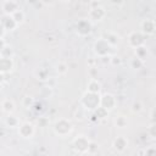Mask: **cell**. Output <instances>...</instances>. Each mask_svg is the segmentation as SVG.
I'll list each match as a JSON object with an SVG mask.
<instances>
[{"mask_svg": "<svg viewBox=\"0 0 156 156\" xmlns=\"http://www.w3.org/2000/svg\"><path fill=\"white\" fill-rule=\"evenodd\" d=\"M91 30V22L89 20H82L77 24V33L80 35H87Z\"/></svg>", "mask_w": 156, "mask_h": 156, "instance_id": "13", "label": "cell"}, {"mask_svg": "<svg viewBox=\"0 0 156 156\" xmlns=\"http://www.w3.org/2000/svg\"><path fill=\"white\" fill-rule=\"evenodd\" d=\"M110 63L113 65V66H117V65H121V63H122V60H121V57H118V56L115 55V56H111Z\"/></svg>", "mask_w": 156, "mask_h": 156, "instance_id": "31", "label": "cell"}, {"mask_svg": "<svg viewBox=\"0 0 156 156\" xmlns=\"http://www.w3.org/2000/svg\"><path fill=\"white\" fill-rule=\"evenodd\" d=\"M1 9H2L4 15L11 16V15H13L16 11H18L21 7H20V2H18V1H15V0H6V1H2V2H1Z\"/></svg>", "mask_w": 156, "mask_h": 156, "instance_id": "9", "label": "cell"}, {"mask_svg": "<svg viewBox=\"0 0 156 156\" xmlns=\"http://www.w3.org/2000/svg\"><path fill=\"white\" fill-rule=\"evenodd\" d=\"M13 55H15V52H13V49H12L10 45H6V46L4 48V50L1 51V54H0V56H4V57H9V58H13Z\"/></svg>", "mask_w": 156, "mask_h": 156, "instance_id": "24", "label": "cell"}, {"mask_svg": "<svg viewBox=\"0 0 156 156\" xmlns=\"http://www.w3.org/2000/svg\"><path fill=\"white\" fill-rule=\"evenodd\" d=\"M98 149H99V145L96 143H94V141H90L89 149H88V154H94L95 151H98Z\"/></svg>", "mask_w": 156, "mask_h": 156, "instance_id": "30", "label": "cell"}, {"mask_svg": "<svg viewBox=\"0 0 156 156\" xmlns=\"http://www.w3.org/2000/svg\"><path fill=\"white\" fill-rule=\"evenodd\" d=\"M145 39H146V37H145L140 30H139V32L134 30V32H132V33L128 35V44H129L133 49H136V48H139V46H141V45L145 44Z\"/></svg>", "mask_w": 156, "mask_h": 156, "instance_id": "8", "label": "cell"}, {"mask_svg": "<svg viewBox=\"0 0 156 156\" xmlns=\"http://www.w3.org/2000/svg\"><path fill=\"white\" fill-rule=\"evenodd\" d=\"M15 67V63H13V58H9V57H4V56H0V73L6 76L7 73L12 72Z\"/></svg>", "mask_w": 156, "mask_h": 156, "instance_id": "11", "label": "cell"}, {"mask_svg": "<svg viewBox=\"0 0 156 156\" xmlns=\"http://www.w3.org/2000/svg\"><path fill=\"white\" fill-rule=\"evenodd\" d=\"M143 65H144V61H141L140 58H138V57H135V56L130 60V66H132V68H134V69L141 68Z\"/></svg>", "mask_w": 156, "mask_h": 156, "instance_id": "25", "label": "cell"}, {"mask_svg": "<svg viewBox=\"0 0 156 156\" xmlns=\"http://www.w3.org/2000/svg\"><path fill=\"white\" fill-rule=\"evenodd\" d=\"M102 39H105L112 48H115L116 45H118L119 44V41H121V38H119V35L117 34V33H115V32H107V33H105V35L104 37H101Z\"/></svg>", "mask_w": 156, "mask_h": 156, "instance_id": "15", "label": "cell"}, {"mask_svg": "<svg viewBox=\"0 0 156 156\" xmlns=\"http://www.w3.org/2000/svg\"><path fill=\"white\" fill-rule=\"evenodd\" d=\"M80 105L84 110L88 111H95L98 107H100V94H94L85 91L80 98Z\"/></svg>", "mask_w": 156, "mask_h": 156, "instance_id": "1", "label": "cell"}, {"mask_svg": "<svg viewBox=\"0 0 156 156\" xmlns=\"http://www.w3.org/2000/svg\"><path fill=\"white\" fill-rule=\"evenodd\" d=\"M22 105L24 106V107H27V108H29V107H32L33 105H34V99L32 98V96H24L23 99H22Z\"/></svg>", "mask_w": 156, "mask_h": 156, "instance_id": "26", "label": "cell"}, {"mask_svg": "<svg viewBox=\"0 0 156 156\" xmlns=\"http://www.w3.org/2000/svg\"><path fill=\"white\" fill-rule=\"evenodd\" d=\"M16 108V104L12 99H4L2 102H1V110L6 113V115H11L13 113Z\"/></svg>", "mask_w": 156, "mask_h": 156, "instance_id": "16", "label": "cell"}, {"mask_svg": "<svg viewBox=\"0 0 156 156\" xmlns=\"http://www.w3.org/2000/svg\"><path fill=\"white\" fill-rule=\"evenodd\" d=\"M147 133L150 134L151 138H155L156 136V133H155V123H150V126L147 128Z\"/></svg>", "mask_w": 156, "mask_h": 156, "instance_id": "32", "label": "cell"}, {"mask_svg": "<svg viewBox=\"0 0 156 156\" xmlns=\"http://www.w3.org/2000/svg\"><path fill=\"white\" fill-rule=\"evenodd\" d=\"M141 110H143L141 102H140V101H134L133 105H132V112H133V113H139Z\"/></svg>", "mask_w": 156, "mask_h": 156, "instance_id": "28", "label": "cell"}, {"mask_svg": "<svg viewBox=\"0 0 156 156\" xmlns=\"http://www.w3.org/2000/svg\"><path fill=\"white\" fill-rule=\"evenodd\" d=\"M155 29H156V24H155V21L151 20V18H145L140 22V32L145 35V37H149V35H152L155 33Z\"/></svg>", "mask_w": 156, "mask_h": 156, "instance_id": "10", "label": "cell"}, {"mask_svg": "<svg viewBox=\"0 0 156 156\" xmlns=\"http://www.w3.org/2000/svg\"><path fill=\"white\" fill-rule=\"evenodd\" d=\"M116 105H117V99L115 95H112L110 93H105V94L100 95V107H102L107 112L112 111L116 107Z\"/></svg>", "mask_w": 156, "mask_h": 156, "instance_id": "5", "label": "cell"}, {"mask_svg": "<svg viewBox=\"0 0 156 156\" xmlns=\"http://www.w3.org/2000/svg\"><path fill=\"white\" fill-rule=\"evenodd\" d=\"M143 156H156V149L155 146H149L144 150V155Z\"/></svg>", "mask_w": 156, "mask_h": 156, "instance_id": "29", "label": "cell"}, {"mask_svg": "<svg viewBox=\"0 0 156 156\" xmlns=\"http://www.w3.org/2000/svg\"><path fill=\"white\" fill-rule=\"evenodd\" d=\"M5 33H6V30L4 29V27H2V24H1V22H0V39H4Z\"/></svg>", "mask_w": 156, "mask_h": 156, "instance_id": "33", "label": "cell"}, {"mask_svg": "<svg viewBox=\"0 0 156 156\" xmlns=\"http://www.w3.org/2000/svg\"><path fill=\"white\" fill-rule=\"evenodd\" d=\"M115 126H116L117 128H126V127L128 126V119H127V117L123 116V115L117 116V117L115 118Z\"/></svg>", "mask_w": 156, "mask_h": 156, "instance_id": "22", "label": "cell"}, {"mask_svg": "<svg viewBox=\"0 0 156 156\" xmlns=\"http://www.w3.org/2000/svg\"><path fill=\"white\" fill-rule=\"evenodd\" d=\"M93 50L94 52L98 55V57H104V56H112L111 51L113 50V48L102 38H99L94 45H93Z\"/></svg>", "mask_w": 156, "mask_h": 156, "instance_id": "3", "label": "cell"}, {"mask_svg": "<svg viewBox=\"0 0 156 156\" xmlns=\"http://www.w3.org/2000/svg\"><path fill=\"white\" fill-rule=\"evenodd\" d=\"M73 129V124L67 118H60L54 124V133L58 136H67L71 134Z\"/></svg>", "mask_w": 156, "mask_h": 156, "instance_id": "2", "label": "cell"}, {"mask_svg": "<svg viewBox=\"0 0 156 156\" xmlns=\"http://www.w3.org/2000/svg\"><path fill=\"white\" fill-rule=\"evenodd\" d=\"M147 52H149V51H147V48H146L145 45H141V46L134 49V55H135V57L140 58L141 61H145V58H146V56H147Z\"/></svg>", "mask_w": 156, "mask_h": 156, "instance_id": "19", "label": "cell"}, {"mask_svg": "<svg viewBox=\"0 0 156 156\" xmlns=\"http://www.w3.org/2000/svg\"><path fill=\"white\" fill-rule=\"evenodd\" d=\"M17 132H18V135L20 136H22L24 139H29V138H32L34 135L35 127H34V124L32 122H28V121L21 122L20 126L17 127Z\"/></svg>", "mask_w": 156, "mask_h": 156, "instance_id": "6", "label": "cell"}, {"mask_svg": "<svg viewBox=\"0 0 156 156\" xmlns=\"http://www.w3.org/2000/svg\"><path fill=\"white\" fill-rule=\"evenodd\" d=\"M4 78H5V76L0 73V84H2V82H4Z\"/></svg>", "mask_w": 156, "mask_h": 156, "instance_id": "35", "label": "cell"}, {"mask_svg": "<svg viewBox=\"0 0 156 156\" xmlns=\"http://www.w3.org/2000/svg\"><path fill=\"white\" fill-rule=\"evenodd\" d=\"M35 76H37V79H40V80L49 79V72L48 69H44V68H38V72H35Z\"/></svg>", "mask_w": 156, "mask_h": 156, "instance_id": "23", "label": "cell"}, {"mask_svg": "<svg viewBox=\"0 0 156 156\" xmlns=\"http://www.w3.org/2000/svg\"><path fill=\"white\" fill-rule=\"evenodd\" d=\"M68 68H69L68 63H66V62H63V61H60V62H57V65H56V72H57L58 76H65V74L68 72Z\"/></svg>", "mask_w": 156, "mask_h": 156, "instance_id": "21", "label": "cell"}, {"mask_svg": "<svg viewBox=\"0 0 156 156\" xmlns=\"http://www.w3.org/2000/svg\"><path fill=\"white\" fill-rule=\"evenodd\" d=\"M88 17H89V21L100 22V21H102L106 17V10H105V7L101 4L98 5V6L90 7V10L88 12Z\"/></svg>", "mask_w": 156, "mask_h": 156, "instance_id": "7", "label": "cell"}, {"mask_svg": "<svg viewBox=\"0 0 156 156\" xmlns=\"http://www.w3.org/2000/svg\"><path fill=\"white\" fill-rule=\"evenodd\" d=\"M6 45H7V44H6L5 39H0V54H1V51L4 50V48H5Z\"/></svg>", "mask_w": 156, "mask_h": 156, "instance_id": "34", "label": "cell"}, {"mask_svg": "<svg viewBox=\"0 0 156 156\" xmlns=\"http://www.w3.org/2000/svg\"><path fill=\"white\" fill-rule=\"evenodd\" d=\"M100 90H101V83L96 78H91L87 85V91L94 93V94H100Z\"/></svg>", "mask_w": 156, "mask_h": 156, "instance_id": "17", "label": "cell"}, {"mask_svg": "<svg viewBox=\"0 0 156 156\" xmlns=\"http://www.w3.org/2000/svg\"><path fill=\"white\" fill-rule=\"evenodd\" d=\"M0 22H1V24H2V27H4L5 30H13V29H16V28L18 27L11 16L4 15V16L0 18Z\"/></svg>", "mask_w": 156, "mask_h": 156, "instance_id": "14", "label": "cell"}, {"mask_svg": "<svg viewBox=\"0 0 156 156\" xmlns=\"http://www.w3.org/2000/svg\"><path fill=\"white\" fill-rule=\"evenodd\" d=\"M11 17L13 18V21L16 22V24L17 26H20V24H22L23 22H24V20H26V15H24V12L20 9L18 11H16L13 15H11Z\"/></svg>", "mask_w": 156, "mask_h": 156, "instance_id": "20", "label": "cell"}, {"mask_svg": "<svg viewBox=\"0 0 156 156\" xmlns=\"http://www.w3.org/2000/svg\"><path fill=\"white\" fill-rule=\"evenodd\" d=\"M20 119L13 115V113H11V115H7L6 117H5V124L9 127V128H17L18 126H20Z\"/></svg>", "mask_w": 156, "mask_h": 156, "instance_id": "18", "label": "cell"}, {"mask_svg": "<svg viewBox=\"0 0 156 156\" xmlns=\"http://www.w3.org/2000/svg\"><path fill=\"white\" fill-rule=\"evenodd\" d=\"M94 112V115H95V117H98V118H105V117H107V115H108V112L106 111V110H104L102 107H98L95 111H93Z\"/></svg>", "mask_w": 156, "mask_h": 156, "instance_id": "27", "label": "cell"}, {"mask_svg": "<svg viewBox=\"0 0 156 156\" xmlns=\"http://www.w3.org/2000/svg\"><path fill=\"white\" fill-rule=\"evenodd\" d=\"M89 144H90V140L85 135H78L72 141V146L78 154H88Z\"/></svg>", "mask_w": 156, "mask_h": 156, "instance_id": "4", "label": "cell"}, {"mask_svg": "<svg viewBox=\"0 0 156 156\" xmlns=\"http://www.w3.org/2000/svg\"><path fill=\"white\" fill-rule=\"evenodd\" d=\"M1 89H2V84H0V93H1Z\"/></svg>", "mask_w": 156, "mask_h": 156, "instance_id": "36", "label": "cell"}, {"mask_svg": "<svg viewBox=\"0 0 156 156\" xmlns=\"http://www.w3.org/2000/svg\"><path fill=\"white\" fill-rule=\"evenodd\" d=\"M112 147L117 152H123L128 147V139L126 136H117L112 143Z\"/></svg>", "mask_w": 156, "mask_h": 156, "instance_id": "12", "label": "cell"}]
</instances>
